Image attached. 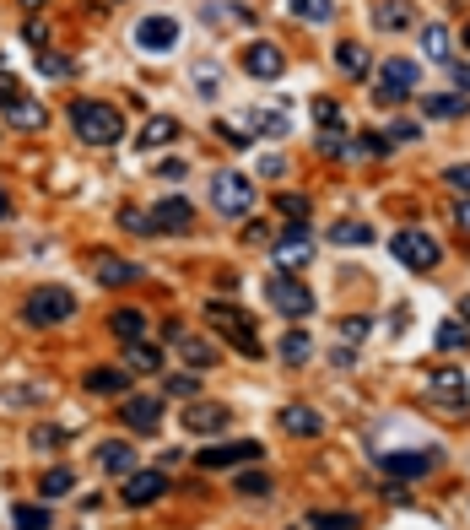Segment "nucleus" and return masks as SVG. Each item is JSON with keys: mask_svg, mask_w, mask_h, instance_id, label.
<instances>
[{"mask_svg": "<svg viewBox=\"0 0 470 530\" xmlns=\"http://www.w3.org/2000/svg\"><path fill=\"white\" fill-rule=\"evenodd\" d=\"M71 130L87 141V147H119V141H125V114H119L114 103L76 98L71 103Z\"/></svg>", "mask_w": 470, "mask_h": 530, "instance_id": "1", "label": "nucleus"}, {"mask_svg": "<svg viewBox=\"0 0 470 530\" xmlns=\"http://www.w3.org/2000/svg\"><path fill=\"white\" fill-rule=\"evenodd\" d=\"M206 325L217 330L222 341H233L238 357H265V352H260V336H254V314L238 309V303L211 298V303H206Z\"/></svg>", "mask_w": 470, "mask_h": 530, "instance_id": "2", "label": "nucleus"}, {"mask_svg": "<svg viewBox=\"0 0 470 530\" xmlns=\"http://www.w3.org/2000/svg\"><path fill=\"white\" fill-rule=\"evenodd\" d=\"M22 320H28L33 330H55L65 320H76V293L71 287H33L28 298H22Z\"/></svg>", "mask_w": 470, "mask_h": 530, "instance_id": "3", "label": "nucleus"}, {"mask_svg": "<svg viewBox=\"0 0 470 530\" xmlns=\"http://www.w3.org/2000/svg\"><path fill=\"white\" fill-rule=\"evenodd\" d=\"M389 255L406 265V271L427 276V271H438L443 249H438V238H433V233H422V228H400V233H389Z\"/></svg>", "mask_w": 470, "mask_h": 530, "instance_id": "4", "label": "nucleus"}, {"mask_svg": "<svg viewBox=\"0 0 470 530\" xmlns=\"http://www.w3.org/2000/svg\"><path fill=\"white\" fill-rule=\"evenodd\" d=\"M211 211H217V217H249L254 211V179L238 174V168H222V174L211 179Z\"/></svg>", "mask_w": 470, "mask_h": 530, "instance_id": "5", "label": "nucleus"}, {"mask_svg": "<svg viewBox=\"0 0 470 530\" xmlns=\"http://www.w3.org/2000/svg\"><path fill=\"white\" fill-rule=\"evenodd\" d=\"M265 303H271L281 320H308L314 314V293H308L298 276H281V271L265 282Z\"/></svg>", "mask_w": 470, "mask_h": 530, "instance_id": "6", "label": "nucleus"}, {"mask_svg": "<svg viewBox=\"0 0 470 530\" xmlns=\"http://www.w3.org/2000/svg\"><path fill=\"white\" fill-rule=\"evenodd\" d=\"M411 92H416V65L411 60H384L379 76H373V103H379V109H395Z\"/></svg>", "mask_w": 470, "mask_h": 530, "instance_id": "7", "label": "nucleus"}, {"mask_svg": "<svg viewBox=\"0 0 470 530\" xmlns=\"http://www.w3.org/2000/svg\"><path fill=\"white\" fill-rule=\"evenodd\" d=\"M427 401L449 406V412H465L470 406V374L465 368H433V374H427Z\"/></svg>", "mask_w": 470, "mask_h": 530, "instance_id": "8", "label": "nucleus"}, {"mask_svg": "<svg viewBox=\"0 0 470 530\" xmlns=\"http://www.w3.org/2000/svg\"><path fill=\"white\" fill-rule=\"evenodd\" d=\"M244 71L254 76V82H281V76H287V55H281L276 38H254V44H244Z\"/></svg>", "mask_w": 470, "mask_h": 530, "instance_id": "9", "label": "nucleus"}, {"mask_svg": "<svg viewBox=\"0 0 470 530\" xmlns=\"http://www.w3.org/2000/svg\"><path fill=\"white\" fill-rule=\"evenodd\" d=\"M271 260H276L281 276H303V265L314 260V238H308V228H287V233H281L276 249H271Z\"/></svg>", "mask_w": 470, "mask_h": 530, "instance_id": "10", "label": "nucleus"}, {"mask_svg": "<svg viewBox=\"0 0 470 530\" xmlns=\"http://www.w3.org/2000/svg\"><path fill=\"white\" fill-rule=\"evenodd\" d=\"M130 38H136V49H146V55H168V49H179L184 28L173 17H141Z\"/></svg>", "mask_w": 470, "mask_h": 530, "instance_id": "11", "label": "nucleus"}, {"mask_svg": "<svg viewBox=\"0 0 470 530\" xmlns=\"http://www.w3.org/2000/svg\"><path fill=\"white\" fill-rule=\"evenodd\" d=\"M168 493V471H130L125 487H119V498H125V509H146V503H157Z\"/></svg>", "mask_w": 470, "mask_h": 530, "instance_id": "12", "label": "nucleus"}, {"mask_svg": "<svg viewBox=\"0 0 470 530\" xmlns=\"http://www.w3.org/2000/svg\"><path fill=\"white\" fill-rule=\"evenodd\" d=\"M163 406H168V395H136V390H130V401L119 406V417H125L130 433H157V422H163Z\"/></svg>", "mask_w": 470, "mask_h": 530, "instance_id": "13", "label": "nucleus"}, {"mask_svg": "<svg viewBox=\"0 0 470 530\" xmlns=\"http://www.w3.org/2000/svg\"><path fill=\"white\" fill-rule=\"evenodd\" d=\"M227 422H233V406H222V401H190L179 412V428L184 433H222Z\"/></svg>", "mask_w": 470, "mask_h": 530, "instance_id": "14", "label": "nucleus"}, {"mask_svg": "<svg viewBox=\"0 0 470 530\" xmlns=\"http://www.w3.org/2000/svg\"><path fill=\"white\" fill-rule=\"evenodd\" d=\"M146 217H152V233H190L195 228V206L184 195H163Z\"/></svg>", "mask_w": 470, "mask_h": 530, "instance_id": "15", "label": "nucleus"}, {"mask_svg": "<svg viewBox=\"0 0 470 530\" xmlns=\"http://www.w3.org/2000/svg\"><path fill=\"white\" fill-rule=\"evenodd\" d=\"M438 449H416V455H379V471L389 476V482H416V476H427L438 466Z\"/></svg>", "mask_w": 470, "mask_h": 530, "instance_id": "16", "label": "nucleus"}, {"mask_svg": "<svg viewBox=\"0 0 470 530\" xmlns=\"http://www.w3.org/2000/svg\"><path fill=\"white\" fill-rule=\"evenodd\" d=\"M244 460H260V444L244 439V444H211V449H200L195 455V466L200 471H227V466H244Z\"/></svg>", "mask_w": 470, "mask_h": 530, "instance_id": "17", "label": "nucleus"}, {"mask_svg": "<svg viewBox=\"0 0 470 530\" xmlns=\"http://www.w3.org/2000/svg\"><path fill=\"white\" fill-rule=\"evenodd\" d=\"M276 428H281V433H287V439H319V433H325V417H319V412H314V406L292 401V406H281Z\"/></svg>", "mask_w": 470, "mask_h": 530, "instance_id": "18", "label": "nucleus"}, {"mask_svg": "<svg viewBox=\"0 0 470 530\" xmlns=\"http://www.w3.org/2000/svg\"><path fill=\"white\" fill-rule=\"evenodd\" d=\"M330 60H335V71H341L346 82H362V76L373 71V55H368V44H357V38H341Z\"/></svg>", "mask_w": 470, "mask_h": 530, "instance_id": "19", "label": "nucleus"}, {"mask_svg": "<svg viewBox=\"0 0 470 530\" xmlns=\"http://www.w3.org/2000/svg\"><path fill=\"white\" fill-rule=\"evenodd\" d=\"M98 471H109V476H130L136 471V444L130 439H114V444H98Z\"/></svg>", "mask_w": 470, "mask_h": 530, "instance_id": "20", "label": "nucleus"}, {"mask_svg": "<svg viewBox=\"0 0 470 530\" xmlns=\"http://www.w3.org/2000/svg\"><path fill=\"white\" fill-rule=\"evenodd\" d=\"M82 390H87V395H130L136 384H130L125 368H87Z\"/></svg>", "mask_w": 470, "mask_h": 530, "instance_id": "21", "label": "nucleus"}, {"mask_svg": "<svg viewBox=\"0 0 470 530\" xmlns=\"http://www.w3.org/2000/svg\"><path fill=\"white\" fill-rule=\"evenodd\" d=\"M422 114L427 119H465L470 98H465V92H422Z\"/></svg>", "mask_w": 470, "mask_h": 530, "instance_id": "22", "label": "nucleus"}, {"mask_svg": "<svg viewBox=\"0 0 470 530\" xmlns=\"http://www.w3.org/2000/svg\"><path fill=\"white\" fill-rule=\"evenodd\" d=\"M125 374H163V352L152 341H125Z\"/></svg>", "mask_w": 470, "mask_h": 530, "instance_id": "23", "label": "nucleus"}, {"mask_svg": "<svg viewBox=\"0 0 470 530\" xmlns=\"http://www.w3.org/2000/svg\"><path fill=\"white\" fill-rule=\"evenodd\" d=\"M6 125L11 130H44L49 125V109L38 98H17V103H6Z\"/></svg>", "mask_w": 470, "mask_h": 530, "instance_id": "24", "label": "nucleus"}, {"mask_svg": "<svg viewBox=\"0 0 470 530\" xmlns=\"http://www.w3.org/2000/svg\"><path fill=\"white\" fill-rule=\"evenodd\" d=\"M173 136H179V119H173V114H152V119L141 125L136 147H141V152H157V147H168Z\"/></svg>", "mask_w": 470, "mask_h": 530, "instance_id": "25", "label": "nucleus"}, {"mask_svg": "<svg viewBox=\"0 0 470 530\" xmlns=\"http://www.w3.org/2000/svg\"><path fill=\"white\" fill-rule=\"evenodd\" d=\"M98 282L103 287H130V282H141V265L119 260V255H98Z\"/></svg>", "mask_w": 470, "mask_h": 530, "instance_id": "26", "label": "nucleus"}, {"mask_svg": "<svg viewBox=\"0 0 470 530\" xmlns=\"http://www.w3.org/2000/svg\"><path fill=\"white\" fill-rule=\"evenodd\" d=\"M373 28L379 33H406L411 28V6L406 0H379V6H373Z\"/></svg>", "mask_w": 470, "mask_h": 530, "instance_id": "27", "label": "nucleus"}, {"mask_svg": "<svg viewBox=\"0 0 470 530\" xmlns=\"http://www.w3.org/2000/svg\"><path fill=\"white\" fill-rule=\"evenodd\" d=\"M287 11L298 22H308V28H325V22H335V0H287Z\"/></svg>", "mask_w": 470, "mask_h": 530, "instance_id": "28", "label": "nucleus"}, {"mask_svg": "<svg viewBox=\"0 0 470 530\" xmlns=\"http://www.w3.org/2000/svg\"><path fill=\"white\" fill-rule=\"evenodd\" d=\"M109 330L119 341H146V314L141 309H114L109 314Z\"/></svg>", "mask_w": 470, "mask_h": 530, "instance_id": "29", "label": "nucleus"}, {"mask_svg": "<svg viewBox=\"0 0 470 530\" xmlns=\"http://www.w3.org/2000/svg\"><path fill=\"white\" fill-rule=\"evenodd\" d=\"M11 525L17 530H49L55 514H49V503H17V509H11Z\"/></svg>", "mask_w": 470, "mask_h": 530, "instance_id": "30", "label": "nucleus"}, {"mask_svg": "<svg viewBox=\"0 0 470 530\" xmlns=\"http://www.w3.org/2000/svg\"><path fill=\"white\" fill-rule=\"evenodd\" d=\"M179 357H184V363H190V368H211V363H217V347L184 330V336H179Z\"/></svg>", "mask_w": 470, "mask_h": 530, "instance_id": "31", "label": "nucleus"}, {"mask_svg": "<svg viewBox=\"0 0 470 530\" xmlns=\"http://www.w3.org/2000/svg\"><path fill=\"white\" fill-rule=\"evenodd\" d=\"M422 55L433 65H449V28H443V22H427L422 28Z\"/></svg>", "mask_w": 470, "mask_h": 530, "instance_id": "32", "label": "nucleus"}, {"mask_svg": "<svg viewBox=\"0 0 470 530\" xmlns=\"http://www.w3.org/2000/svg\"><path fill=\"white\" fill-rule=\"evenodd\" d=\"M330 244L362 249V244H373V228H368V222H335V228H330Z\"/></svg>", "mask_w": 470, "mask_h": 530, "instance_id": "33", "label": "nucleus"}, {"mask_svg": "<svg viewBox=\"0 0 470 530\" xmlns=\"http://www.w3.org/2000/svg\"><path fill=\"white\" fill-rule=\"evenodd\" d=\"M308 357H314V341L303 336V330H287L281 336V363H292V368H303Z\"/></svg>", "mask_w": 470, "mask_h": 530, "instance_id": "34", "label": "nucleus"}, {"mask_svg": "<svg viewBox=\"0 0 470 530\" xmlns=\"http://www.w3.org/2000/svg\"><path fill=\"white\" fill-rule=\"evenodd\" d=\"M65 444H71V433L55 428V422H38V428H33V449H38V455H60Z\"/></svg>", "mask_w": 470, "mask_h": 530, "instance_id": "35", "label": "nucleus"}, {"mask_svg": "<svg viewBox=\"0 0 470 530\" xmlns=\"http://www.w3.org/2000/svg\"><path fill=\"white\" fill-rule=\"evenodd\" d=\"M308 114H314L319 130H341V125H346V109H341L335 98H314V103H308Z\"/></svg>", "mask_w": 470, "mask_h": 530, "instance_id": "36", "label": "nucleus"}, {"mask_svg": "<svg viewBox=\"0 0 470 530\" xmlns=\"http://www.w3.org/2000/svg\"><path fill=\"white\" fill-rule=\"evenodd\" d=\"M195 92H200V98H217V92H222V65H211V60H195Z\"/></svg>", "mask_w": 470, "mask_h": 530, "instance_id": "37", "label": "nucleus"}, {"mask_svg": "<svg viewBox=\"0 0 470 530\" xmlns=\"http://www.w3.org/2000/svg\"><path fill=\"white\" fill-rule=\"evenodd\" d=\"M71 487H76V471L55 466V471H44V482H38V493H44V498H71Z\"/></svg>", "mask_w": 470, "mask_h": 530, "instance_id": "38", "label": "nucleus"}, {"mask_svg": "<svg viewBox=\"0 0 470 530\" xmlns=\"http://www.w3.org/2000/svg\"><path fill=\"white\" fill-rule=\"evenodd\" d=\"M319 157H352L357 152V141H346V130H319Z\"/></svg>", "mask_w": 470, "mask_h": 530, "instance_id": "39", "label": "nucleus"}, {"mask_svg": "<svg viewBox=\"0 0 470 530\" xmlns=\"http://www.w3.org/2000/svg\"><path fill=\"white\" fill-rule=\"evenodd\" d=\"M276 211L292 222V228H308V195H292V190L276 195Z\"/></svg>", "mask_w": 470, "mask_h": 530, "instance_id": "40", "label": "nucleus"}, {"mask_svg": "<svg viewBox=\"0 0 470 530\" xmlns=\"http://www.w3.org/2000/svg\"><path fill=\"white\" fill-rule=\"evenodd\" d=\"M249 130H254V136H287V114L254 109V114H249Z\"/></svg>", "mask_w": 470, "mask_h": 530, "instance_id": "41", "label": "nucleus"}, {"mask_svg": "<svg viewBox=\"0 0 470 530\" xmlns=\"http://www.w3.org/2000/svg\"><path fill=\"white\" fill-rule=\"evenodd\" d=\"M38 76H49V82H60V76H71L76 71V65L71 60H65V55H55V49H38Z\"/></svg>", "mask_w": 470, "mask_h": 530, "instance_id": "42", "label": "nucleus"}, {"mask_svg": "<svg viewBox=\"0 0 470 530\" xmlns=\"http://www.w3.org/2000/svg\"><path fill=\"white\" fill-rule=\"evenodd\" d=\"M438 347H443V352H465V347H470V330L454 325V320H443V325H438Z\"/></svg>", "mask_w": 470, "mask_h": 530, "instance_id": "43", "label": "nucleus"}, {"mask_svg": "<svg viewBox=\"0 0 470 530\" xmlns=\"http://www.w3.org/2000/svg\"><path fill=\"white\" fill-rule=\"evenodd\" d=\"M233 487H238L244 498H271V476H265V471H244Z\"/></svg>", "mask_w": 470, "mask_h": 530, "instance_id": "44", "label": "nucleus"}, {"mask_svg": "<svg viewBox=\"0 0 470 530\" xmlns=\"http://www.w3.org/2000/svg\"><path fill=\"white\" fill-rule=\"evenodd\" d=\"M368 320H362V314H352V320H341L335 325V336H341V347H362V336H368Z\"/></svg>", "mask_w": 470, "mask_h": 530, "instance_id": "45", "label": "nucleus"}, {"mask_svg": "<svg viewBox=\"0 0 470 530\" xmlns=\"http://www.w3.org/2000/svg\"><path fill=\"white\" fill-rule=\"evenodd\" d=\"M308 530H362V520L357 514H314Z\"/></svg>", "mask_w": 470, "mask_h": 530, "instance_id": "46", "label": "nucleus"}, {"mask_svg": "<svg viewBox=\"0 0 470 530\" xmlns=\"http://www.w3.org/2000/svg\"><path fill=\"white\" fill-rule=\"evenodd\" d=\"M119 228H125V233H152V217H146V211H136V206H125V211H119Z\"/></svg>", "mask_w": 470, "mask_h": 530, "instance_id": "47", "label": "nucleus"}, {"mask_svg": "<svg viewBox=\"0 0 470 530\" xmlns=\"http://www.w3.org/2000/svg\"><path fill=\"white\" fill-rule=\"evenodd\" d=\"M443 184L460 190V195H470V163H449V168H443Z\"/></svg>", "mask_w": 470, "mask_h": 530, "instance_id": "48", "label": "nucleus"}, {"mask_svg": "<svg viewBox=\"0 0 470 530\" xmlns=\"http://www.w3.org/2000/svg\"><path fill=\"white\" fill-rule=\"evenodd\" d=\"M22 38H28L33 49H49V22H38V17H28V28H22Z\"/></svg>", "mask_w": 470, "mask_h": 530, "instance_id": "49", "label": "nucleus"}, {"mask_svg": "<svg viewBox=\"0 0 470 530\" xmlns=\"http://www.w3.org/2000/svg\"><path fill=\"white\" fill-rule=\"evenodd\" d=\"M163 395H200V379H190V374H173V379L163 384Z\"/></svg>", "mask_w": 470, "mask_h": 530, "instance_id": "50", "label": "nucleus"}, {"mask_svg": "<svg viewBox=\"0 0 470 530\" xmlns=\"http://www.w3.org/2000/svg\"><path fill=\"white\" fill-rule=\"evenodd\" d=\"M22 98V82L11 71H0V109H6V103H17Z\"/></svg>", "mask_w": 470, "mask_h": 530, "instance_id": "51", "label": "nucleus"}, {"mask_svg": "<svg viewBox=\"0 0 470 530\" xmlns=\"http://www.w3.org/2000/svg\"><path fill=\"white\" fill-rule=\"evenodd\" d=\"M217 136H222V147H233V152H244L249 147V136L238 125H217Z\"/></svg>", "mask_w": 470, "mask_h": 530, "instance_id": "52", "label": "nucleus"}, {"mask_svg": "<svg viewBox=\"0 0 470 530\" xmlns=\"http://www.w3.org/2000/svg\"><path fill=\"white\" fill-rule=\"evenodd\" d=\"M362 152H368V157H389V136H379V130H368V136H362Z\"/></svg>", "mask_w": 470, "mask_h": 530, "instance_id": "53", "label": "nucleus"}, {"mask_svg": "<svg viewBox=\"0 0 470 530\" xmlns=\"http://www.w3.org/2000/svg\"><path fill=\"white\" fill-rule=\"evenodd\" d=\"M260 174L265 179H281V174H287V163H281V157H260Z\"/></svg>", "mask_w": 470, "mask_h": 530, "instance_id": "54", "label": "nucleus"}, {"mask_svg": "<svg viewBox=\"0 0 470 530\" xmlns=\"http://www.w3.org/2000/svg\"><path fill=\"white\" fill-rule=\"evenodd\" d=\"M157 179H168V184H179V179H184V163H179V157H173V163H163V168H157Z\"/></svg>", "mask_w": 470, "mask_h": 530, "instance_id": "55", "label": "nucleus"}, {"mask_svg": "<svg viewBox=\"0 0 470 530\" xmlns=\"http://www.w3.org/2000/svg\"><path fill=\"white\" fill-rule=\"evenodd\" d=\"M449 76H454V92H465V98H470V65H454Z\"/></svg>", "mask_w": 470, "mask_h": 530, "instance_id": "56", "label": "nucleus"}, {"mask_svg": "<svg viewBox=\"0 0 470 530\" xmlns=\"http://www.w3.org/2000/svg\"><path fill=\"white\" fill-rule=\"evenodd\" d=\"M454 222H460V228L470 233V195H465V201H460V206H454Z\"/></svg>", "mask_w": 470, "mask_h": 530, "instance_id": "57", "label": "nucleus"}, {"mask_svg": "<svg viewBox=\"0 0 470 530\" xmlns=\"http://www.w3.org/2000/svg\"><path fill=\"white\" fill-rule=\"evenodd\" d=\"M6 217H11V195L0 190V222H6Z\"/></svg>", "mask_w": 470, "mask_h": 530, "instance_id": "58", "label": "nucleus"}, {"mask_svg": "<svg viewBox=\"0 0 470 530\" xmlns=\"http://www.w3.org/2000/svg\"><path fill=\"white\" fill-rule=\"evenodd\" d=\"M22 6H28V11H33V17H38V11H44V0H22Z\"/></svg>", "mask_w": 470, "mask_h": 530, "instance_id": "59", "label": "nucleus"}, {"mask_svg": "<svg viewBox=\"0 0 470 530\" xmlns=\"http://www.w3.org/2000/svg\"><path fill=\"white\" fill-rule=\"evenodd\" d=\"M460 44H465V49H470V22H465V28H460Z\"/></svg>", "mask_w": 470, "mask_h": 530, "instance_id": "60", "label": "nucleus"}, {"mask_svg": "<svg viewBox=\"0 0 470 530\" xmlns=\"http://www.w3.org/2000/svg\"><path fill=\"white\" fill-rule=\"evenodd\" d=\"M460 314H465V325H470V298H465V303H460Z\"/></svg>", "mask_w": 470, "mask_h": 530, "instance_id": "61", "label": "nucleus"}]
</instances>
